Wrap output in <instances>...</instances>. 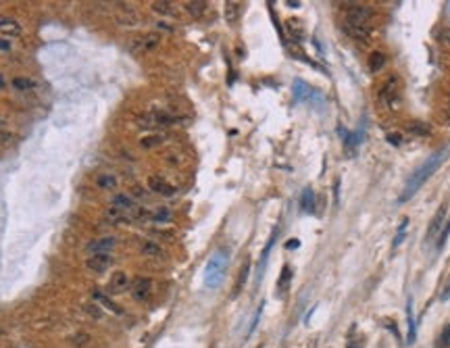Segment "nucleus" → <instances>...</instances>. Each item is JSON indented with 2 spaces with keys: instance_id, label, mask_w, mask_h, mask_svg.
<instances>
[{
  "instance_id": "42",
  "label": "nucleus",
  "mask_w": 450,
  "mask_h": 348,
  "mask_svg": "<svg viewBox=\"0 0 450 348\" xmlns=\"http://www.w3.org/2000/svg\"><path fill=\"white\" fill-rule=\"evenodd\" d=\"M440 42L450 44V29H448V27H444L442 32H440Z\"/></svg>"
},
{
  "instance_id": "41",
  "label": "nucleus",
  "mask_w": 450,
  "mask_h": 348,
  "mask_svg": "<svg viewBox=\"0 0 450 348\" xmlns=\"http://www.w3.org/2000/svg\"><path fill=\"white\" fill-rule=\"evenodd\" d=\"M261 313H263V302H261V306H258L256 313H254V319H252V323H250L248 334H252V332H254V327H256V323H258V317H261Z\"/></svg>"
},
{
  "instance_id": "44",
  "label": "nucleus",
  "mask_w": 450,
  "mask_h": 348,
  "mask_svg": "<svg viewBox=\"0 0 450 348\" xmlns=\"http://www.w3.org/2000/svg\"><path fill=\"white\" fill-rule=\"evenodd\" d=\"M298 244H300L298 240H290V242L286 244V248H298Z\"/></svg>"
},
{
  "instance_id": "34",
  "label": "nucleus",
  "mask_w": 450,
  "mask_h": 348,
  "mask_svg": "<svg viewBox=\"0 0 450 348\" xmlns=\"http://www.w3.org/2000/svg\"><path fill=\"white\" fill-rule=\"evenodd\" d=\"M117 186V180L113 175H102L98 177V188H102V190H111V188Z\"/></svg>"
},
{
  "instance_id": "30",
  "label": "nucleus",
  "mask_w": 450,
  "mask_h": 348,
  "mask_svg": "<svg viewBox=\"0 0 450 348\" xmlns=\"http://www.w3.org/2000/svg\"><path fill=\"white\" fill-rule=\"evenodd\" d=\"M150 221L167 223V221H171V213H169V208H156V211L152 213V219H150Z\"/></svg>"
},
{
  "instance_id": "3",
  "label": "nucleus",
  "mask_w": 450,
  "mask_h": 348,
  "mask_svg": "<svg viewBox=\"0 0 450 348\" xmlns=\"http://www.w3.org/2000/svg\"><path fill=\"white\" fill-rule=\"evenodd\" d=\"M379 102L390 106V108H396L398 100H400V79L396 75H390L386 82L379 88Z\"/></svg>"
},
{
  "instance_id": "33",
  "label": "nucleus",
  "mask_w": 450,
  "mask_h": 348,
  "mask_svg": "<svg viewBox=\"0 0 450 348\" xmlns=\"http://www.w3.org/2000/svg\"><path fill=\"white\" fill-rule=\"evenodd\" d=\"M406 227H408V219H402V225L398 227V232H396V238H394V248H398L400 244L404 242V236H406Z\"/></svg>"
},
{
  "instance_id": "4",
  "label": "nucleus",
  "mask_w": 450,
  "mask_h": 348,
  "mask_svg": "<svg viewBox=\"0 0 450 348\" xmlns=\"http://www.w3.org/2000/svg\"><path fill=\"white\" fill-rule=\"evenodd\" d=\"M292 92H294V98L298 102H323L321 92H317L315 88H311L304 79H294Z\"/></svg>"
},
{
  "instance_id": "22",
  "label": "nucleus",
  "mask_w": 450,
  "mask_h": 348,
  "mask_svg": "<svg viewBox=\"0 0 450 348\" xmlns=\"http://www.w3.org/2000/svg\"><path fill=\"white\" fill-rule=\"evenodd\" d=\"M165 140H167L165 134H150V136L142 138V140H140V144H142L144 148H156V146H161Z\"/></svg>"
},
{
  "instance_id": "28",
  "label": "nucleus",
  "mask_w": 450,
  "mask_h": 348,
  "mask_svg": "<svg viewBox=\"0 0 450 348\" xmlns=\"http://www.w3.org/2000/svg\"><path fill=\"white\" fill-rule=\"evenodd\" d=\"M129 217H132V219H136V221H150V219H152V213L146 211L144 206H138V204H136V208H134L132 213H129Z\"/></svg>"
},
{
  "instance_id": "46",
  "label": "nucleus",
  "mask_w": 450,
  "mask_h": 348,
  "mask_svg": "<svg viewBox=\"0 0 450 348\" xmlns=\"http://www.w3.org/2000/svg\"><path fill=\"white\" fill-rule=\"evenodd\" d=\"M8 48H11V46H8L6 42H0V50H8Z\"/></svg>"
},
{
  "instance_id": "36",
  "label": "nucleus",
  "mask_w": 450,
  "mask_h": 348,
  "mask_svg": "<svg viewBox=\"0 0 450 348\" xmlns=\"http://www.w3.org/2000/svg\"><path fill=\"white\" fill-rule=\"evenodd\" d=\"M119 23H121V25H127V27H136V25H138V17H136L134 13L121 15V17H119Z\"/></svg>"
},
{
  "instance_id": "14",
  "label": "nucleus",
  "mask_w": 450,
  "mask_h": 348,
  "mask_svg": "<svg viewBox=\"0 0 450 348\" xmlns=\"http://www.w3.org/2000/svg\"><path fill=\"white\" fill-rule=\"evenodd\" d=\"M300 211H304V213L315 211V192L311 188H304L302 190V196H300Z\"/></svg>"
},
{
  "instance_id": "16",
  "label": "nucleus",
  "mask_w": 450,
  "mask_h": 348,
  "mask_svg": "<svg viewBox=\"0 0 450 348\" xmlns=\"http://www.w3.org/2000/svg\"><path fill=\"white\" fill-rule=\"evenodd\" d=\"M346 32L356 40H367L371 29H369V25H361V23H346Z\"/></svg>"
},
{
  "instance_id": "29",
  "label": "nucleus",
  "mask_w": 450,
  "mask_h": 348,
  "mask_svg": "<svg viewBox=\"0 0 450 348\" xmlns=\"http://www.w3.org/2000/svg\"><path fill=\"white\" fill-rule=\"evenodd\" d=\"M142 254H144V256H154V258H158V256H163V250H161V246H156L154 242H146V244L142 246Z\"/></svg>"
},
{
  "instance_id": "20",
  "label": "nucleus",
  "mask_w": 450,
  "mask_h": 348,
  "mask_svg": "<svg viewBox=\"0 0 450 348\" xmlns=\"http://www.w3.org/2000/svg\"><path fill=\"white\" fill-rule=\"evenodd\" d=\"M386 67V54L384 52H373V54H369V71H382V69Z\"/></svg>"
},
{
  "instance_id": "40",
  "label": "nucleus",
  "mask_w": 450,
  "mask_h": 348,
  "mask_svg": "<svg viewBox=\"0 0 450 348\" xmlns=\"http://www.w3.org/2000/svg\"><path fill=\"white\" fill-rule=\"evenodd\" d=\"M440 346L442 348H450V325L444 327V332H442V340H440Z\"/></svg>"
},
{
  "instance_id": "12",
  "label": "nucleus",
  "mask_w": 450,
  "mask_h": 348,
  "mask_svg": "<svg viewBox=\"0 0 450 348\" xmlns=\"http://www.w3.org/2000/svg\"><path fill=\"white\" fill-rule=\"evenodd\" d=\"M158 42H161V36H158V34H148V36H140L132 48L136 52H148V50H152V48H156Z\"/></svg>"
},
{
  "instance_id": "27",
  "label": "nucleus",
  "mask_w": 450,
  "mask_h": 348,
  "mask_svg": "<svg viewBox=\"0 0 450 348\" xmlns=\"http://www.w3.org/2000/svg\"><path fill=\"white\" fill-rule=\"evenodd\" d=\"M406 317H408V344L415 342V317H413V302L406 304Z\"/></svg>"
},
{
  "instance_id": "13",
  "label": "nucleus",
  "mask_w": 450,
  "mask_h": 348,
  "mask_svg": "<svg viewBox=\"0 0 450 348\" xmlns=\"http://www.w3.org/2000/svg\"><path fill=\"white\" fill-rule=\"evenodd\" d=\"M129 288V277L125 271H115L113 277H111V282H108V290H111L113 294H119V292H125Z\"/></svg>"
},
{
  "instance_id": "21",
  "label": "nucleus",
  "mask_w": 450,
  "mask_h": 348,
  "mask_svg": "<svg viewBox=\"0 0 450 348\" xmlns=\"http://www.w3.org/2000/svg\"><path fill=\"white\" fill-rule=\"evenodd\" d=\"M286 27H288V32H290V36H292L294 40H302V36H304V29H302V23L298 21V19H288L286 21Z\"/></svg>"
},
{
  "instance_id": "2",
  "label": "nucleus",
  "mask_w": 450,
  "mask_h": 348,
  "mask_svg": "<svg viewBox=\"0 0 450 348\" xmlns=\"http://www.w3.org/2000/svg\"><path fill=\"white\" fill-rule=\"evenodd\" d=\"M227 265H229V254L227 250H217L211 258H208V263L204 267V286L206 288H217L221 286V282L225 280V273H227Z\"/></svg>"
},
{
  "instance_id": "5",
  "label": "nucleus",
  "mask_w": 450,
  "mask_h": 348,
  "mask_svg": "<svg viewBox=\"0 0 450 348\" xmlns=\"http://www.w3.org/2000/svg\"><path fill=\"white\" fill-rule=\"evenodd\" d=\"M150 294H152V280H148V277H136L132 282V296L138 302H146Z\"/></svg>"
},
{
  "instance_id": "38",
  "label": "nucleus",
  "mask_w": 450,
  "mask_h": 348,
  "mask_svg": "<svg viewBox=\"0 0 450 348\" xmlns=\"http://www.w3.org/2000/svg\"><path fill=\"white\" fill-rule=\"evenodd\" d=\"M106 217H108V219H111V221H115V223H119V221H125V215L121 213V211H119V208H111V211H108L106 213Z\"/></svg>"
},
{
  "instance_id": "43",
  "label": "nucleus",
  "mask_w": 450,
  "mask_h": 348,
  "mask_svg": "<svg viewBox=\"0 0 450 348\" xmlns=\"http://www.w3.org/2000/svg\"><path fill=\"white\" fill-rule=\"evenodd\" d=\"M448 298H450V280H448V284H446V290L442 292V296H440V300H442V302H446Z\"/></svg>"
},
{
  "instance_id": "24",
  "label": "nucleus",
  "mask_w": 450,
  "mask_h": 348,
  "mask_svg": "<svg viewBox=\"0 0 450 348\" xmlns=\"http://www.w3.org/2000/svg\"><path fill=\"white\" fill-rule=\"evenodd\" d=\"M290 280H292V271H290V267L286 265L284 269H282V275H279V282H277V292H279V294H284V292L288 290Z\"/></svg>"
},
{
  "instance_id": "32",
  "label": "nucleus",
  "mask_w": 450,
  "mask_h": 348,
  "mask_svg": "<svg viewBox=\"0 0 450 348\" xmlns=\"http://www.w3.org/2000/svg\"><path fill=\"white\" fill-rule=\"evenodd\" d=\"M13 88H17V90H32L34 82H32V79H27V77H15L13 79Z\"/></svg>"
},
{
  "instance_id": "15",
  "label": "nucleus",
  "mask_w": 450,
  "mask_h": 348,
  "mask_svg": "<svg viewBox=\"0 0 450 348\" xmlns=\"http://www.w3.org/2000/svg\"><path fill=\"white\" fill-rule=\"evenodd\" d=\"M92 296H94V300H98L100 304H102L104 306V309H108V311H113L115 315H121L123 313V309H121V306H117L113 300H111V298H108L106 294H102V292H98V290H94L92 292Z\"/></svg>"
},
{
  "instance_id": "19",
  "label": "nucleus",
  "mask_w": 450,
  "mask_h": 348,
  "mask_svg": "<svg viewBox=\"0 0 450 348\" xmlns=\"http://www.w3.org/2000/svg\"><path fill=\"white\" fill-rule=\"evenodd\" d=\"M406 129H408V132H411L413 136H419V138H425V136L432 134V127H429L425 121H411Z\"/></svg>"
},
{
  "instance_id": "39",
  "label": "nucleus",
  "mask_w": 450,
  "mask_h": 348,
  "mask_svg": "<svg viewBox=\"0 0 450 348\" xmlns=\"http://www.w3.org/2000/svg\"><path fill=\"white\" fill-rule=\"evenodd\" d=\"M71 342H73L75 346H84V344H88V342H90V336H88V334H84V332H82V334H75Z\"/></svg>"
},
{
  "instance_id": "11",
  "label": "nucleus",
  "mask_w": 450,
  "mask_h": 348,
  "mask_svg": "<svg viewBox=\"0 0 450 348\" xmlns=\"http://www.w3.org/2000/svg\"><path fill=\"white\" fill-rule=\"evenodd\" d=\"M117 246V240L113 236H102V238H96L94 242L88 244V250L92 254H98V252H111L113 248Z\"/></svg>"
},
{
  "instance_id": "7",
  "label": "nucleus",
  "mask_w": 450,
  "mask_h": 348,
  "mask_svg": "<svg viewBox=\"0 0 450 348\" xmlns=\"http://www.w3.org/2000/svg\"><path fill=\"white\" fill-rule=\"evenodd\" d=\"M113 263V258L108 252H98V254H92L86 261V267H88V271H92V273H104L108 267H111Z\"/></svg>"
},
{
  "instance_id": "10",
  "label": "nucleus",
  "mask_w": 450,
  "mask_h": 348,
  "mask_svg": "<svg viewBox=\"0 0 450 348\" xmlns=\"http://www.w3.org/2000/svg\"><path fill=\"white\" fill-rule=\"evenodd\" d=\"M21 32H23V27H21V23H19L17 19L0 17V34H2L4 38H17V36H21Z\"/></svg>"
},
{
  "instance_id": "9",
  "label": "nucleus",
  "mask_w": 450,
  "mask_h": 348,
  "mask_svg": "<svg viewBox=\"0 0 450 348\" xmlns=\"http://www.w3.org/2000/svg\"><path fill=\"white\" fill-rule=\"evenodd\" d=\"M371 8L369 6H363V4H354L348 8V15H346V23H361V25H367V21L371 19Z\"/></svg>"
},
{
  "instance_id": "26",
  "label": "nucleus",
  "mask_w": 450,
  "mask_h": 348,
  "mask_svg": "<svg viewBox=\"0 0 450 348\" xmlns=\"http://www.w3.org/2000/svg\"><path fill=\"white\" fill-rule=\"evenodd\" d=\"M186 11L192 15L194 19H198V17L204 15V11H206V2H186Z\"/></svg>"
},
{
  "instance_id": "1",
  "label": "nucleus",
  "mask_w": 450,
  "mask_h": 348,
  "mask_svg": "<svg viewBox=\"0 0 450 348\" xmlns=\"http://www.w3.org/2000/svg\"><path fill=\"white\" fill-rule=\"evenodd\" d=\"M448 152H450V148H448V146L440 148V150H436L434 154H429V156L425 158V163H423L421 167L415 169L413 175L406 180V186L402 188V194H400V198H398V202H400V204L406 202V200H411V198H413L419 190H421V186H423V184L429 180V177H432V175L438 171L440 165H442V163L446 161Z\"/></svg>"
},
{
  "instance_id": "18",
  "label": "nucleus",
  "mask_w": 450,
  "mask_h": 348,
  "mask_svg": "<svg viewBox=\"0 0 450 348\" xmlns=\"http://www.w3.org/2000/svg\"><path fill=\"white\" fill-rule=\"evenodd\" d=\"M150 6H152V11L156 15H161V17H175L177 15L175 13V6L171 2H165V0H156V2H152Z\"/></svg>"
},
{
  "instance_id": "23",
  "label": "nucleus",
  "mask_w": 450,
  "mask_h": 348,
  "mask_svg": "<svg viewBox=\"0 0 450 348\" xmlns=\"http://www.w3.org/2000/svg\"><path fill=\"white\" fill-rule=\"evenodd\" d=\"M248 271H250V263L246 261L244 265H242V269H240V277H238V282H236V288H234V298L242 292V288H244V284H246V280H248Z\"/></svg>"
},
{
  "instance_id": "31",
  "label": "nucleus",
  "mask_w": 450,
  "mask_h": 348,
  "mask_svg": "<svg viewBox=\"0 0 450 348\" xmlns=\"http://www.w3.org/2000/svg\"><path fill=\"white\" fill-rule=\"evenodd\" d=\"M225 19H227V23H236V19H238V4L236 2H225Z\"/></svg>"
},
{
  "instance_id": "45",
  "label": "nucleus",
  "mask_w": 450,
  "mask_h": 348,
  "mask_svg": "<svg viewBox=\"0 0 450 348\" xmlns=\"http://www.w3.org/2000/svg\"><path fill=\"white\" fill-rule=\"evenodd\" d=\"M288 6H292V8H298L300 6V2H294V0H290V2H286Z\"/></svg>"
},
{
  "instance_id": "25",
  "label": "nucleus",
  "mask_w": 450,
  "mask_h": 348,
  "mask_svg": "<svg viewBox=\"0 0 450 348\" xmlns=\"http://www.w3.org/2000/svg\"><path fill=\"white\" fill-rule=\"evenodd\" d=\"M277 234V232H275ZM275 234L269 238V242H267V246H265V250H263V256H261V265H258V280H261L263 277V269H265V263H267V258H269V252H271V248H273V244H275Z\"/></svg>"
},
{
  "instance_id": "17",
  "label": "nucleus",
  "mask_w": 450,
  "mask_h": 348,
  "mask_svg": "<svg viewBox=\"0 0 450 348\" xmlns=\"http://www.w3.org/2000/svg\"><path fill=\"white\" fill-rule=\"evenodd\" d=\"M113 206L119 208V211L132 213L134 208H136V202H134L129 196H125V194H115V196H113Z\"/></svg>"
},
{
  "instance_id": "6",
  "label": "nucleus",
  "mask_w": 450,
  "mask_h": 348,
  "mask_svg": "<svg viewBox=\"0 0 450 348\" xmlns=\"http://www.w3.org/2000/svg\"><path fill=\"white\" fill-rule=\"evenodd\" d=\"M444 223H446V204H442L436 211V215H434V219H432V223H429V227H427V234H425V242H432V240H436V236L438 234H442V230H444Z\"/></svg>"
},
{
  "instance_id": "8",
  "label": "nucleus",
  "mask_w": 450,
  "mask_h": 348,
  "mask_svg": "<svg viewBox=\"0 0 450 348\" xmlns=\"http://www.w3.org/2000/svg\"><path fill=\"white\" fill-rule=\"evenodd\" d=\"M148 188L154 194H161V196H173L175 194V186L169 184L163 175H150L148 177Z\"/></svg>"
},
{
  "instance_id": "35",
  "label": "nucleus",
  "mask_w": 450,
  "mask_h": 348,
  "mask_svg": "<svg viewBox=\"0 0 450 348\" xmlns=\"http://www.w3.org/2000/svg\"><path fill=\"white\" fill-rule=\"evenodd\" d=\"M84 311H86L90 317H92V319H102V311H100L98 304L88 302V304H84Z\"/></svg>"
},
{
  "instance_id": "37",
  "label": "nucleus",
  "mask_w": 450,
  "mask_h": 348,
  "mask_svg": "<svg viewBox=\"0 0 450 348\" xmlns=\"http://www.w3.org/2000/svg\"><path fill=\"white\" fill-rule=\"evenodd\" d=\"M448 234H450V219H446V223H444V230H442V234H440V238H438V248H442V246L446 244V240H448Z\"/></svg>"
}]
</instances>
